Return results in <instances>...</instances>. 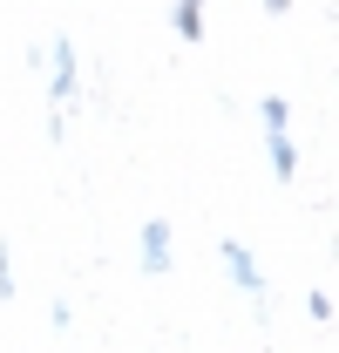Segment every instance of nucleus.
I'll list each match as a JSON object with an SVG mask.
<instances>
[{
  "label": "nucleus",
  "mask_w": 339,
  "mask_h": 353,
  "mask_svg": "<svg viewBox=\"0 0 339 353\" xmlns=\"http://www.w3.org/2000/svg\"><path fill=\"white\" fill-rule=\"evenodd\" d=\"M217 259H224V272H231V285H238V292H265V272H258V259H251V245H238V238H224V245H217Z\"/></svg>",
  "instance_id": "f257e3e1"
},
{
  "label": "nucleus",
  "mask_w": 339,
  "mask_h": 353,
  "mask_svg": "<svg viewBox=\"0 0 339 353\" xmlns=\"http://www.w3.org/2000/svg\"><path fill=\"white\" fill-rule=\"evenodd\" d=\"M143 272H150V279H163V272H170V218H150V224H143Z\"/></svg>",
  "instance_id": "f03ea898"
},
{
  "label": "nucleus",
  "mask_w": 339,
  "mask_h": 353,
  "mask_svg": "<svg viewBox=\"0 0 339 353\" xmlns=\"http://www.w3.org/2000/svg\"><path fill=\"white\" fill-rule=\"evenodd\" d=\"M170 28L197 48V41H204V0H176V7H170Z\"/></svg>",
  "instance_id": "7ed1b4c3"
},
{
  "label": "nucleus",
  "mask_w": 339,
  "mask_h": 353,
  "mask_svg": "<svg viewBox=\"0 0 339 353\" xmlns=\"http://www.w3.org/2000/svg\"><path fill=\"white\" fill-rule=\"evenodd\" d=\"M265 157H271V176H278V183H292V176H298V143H292V136H271Z\"/></svg>",
  "instance_id": "20e7f679"
},
{
  "label": "nucleus",
  "mask_w": 339,
  "mask_h": 353,
  "mask_svg": "<svg viewBox=\"0 0 339 353\" xmlns=\"http://www.w3.org/2000/svg\"><path fill=\"white\" fill-rule=\"evenodd\" d=\"M258 123H265V136H285V123H292V102H285V95H265V102H258Z\"/></svg>",
  "instance_id": "39448f33"
},
{
  "label": "nucleus",
  "mask_w": 339,
  "mask_h": 353,
  "mask_svg": "<svg viewBox=\"0 0 339 353\" xmlns=\"http://www.w3.org/2000/svg\"><path fill=\"white\" fill-rule=\"evenodd\" d=\"M48 68H54V75H75V41H68V34L48 41Z\"/></svg>",
  "instance_id": "423d86ee"
},
{
  "label": "nucleus",
  "mask_w": 339,
  "mask_h": 353,
  "mask_svg": "<svg viewBox=\"0 0 339 353\" xmlns=\"http://www.w3.org/2000/svg\"><path fill=\"white\" fill-rule=\"evenodd\" d=\"M0 299H14V252L0 245Z\"/></svg>",
  "instance_id": "0eeeda50"
},
{
  "label": "nucleus",
  "mask_w": 339,
  "mask_h": 353,
  "mask_svg": "<svg viewBox=\"0 0 339 353\" xmlns=\"http://www.w3.org/2000/svg\"><path fill=\"white\" fill-rule=\"evenodd\" d=\"M48 326H54V333H68V326H75V312H68V299H54V306H48Z\"/></svg>",
  "instance_id": "6e6552de"
},
{
  "label": "nucleus",
  "mask_w": 339,
  "mask_h": 353,
  "mask_svg": "<svg viewBox=\"0 0 339 353\" xmlns=\"http://www.w3.org/2000/svg\"><path fill=\"white\" fill-rule=\"evenodd\" d=\"M258 7H265V14H292V0H258Z\"/></svg>",
  "instance_id": "1a4fd4ad"
}]
</instances>
